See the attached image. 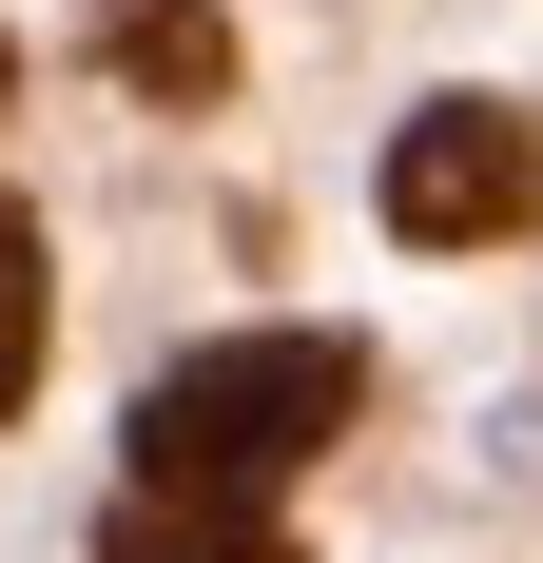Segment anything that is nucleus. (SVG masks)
<instances>
[{"mask_svg":"<svg viewBox=\"0 0 543 563\" xmlns=\"http://www.w3.org/2000/svg\"><path fill=\"white\" fill-rule=\"evenodd\" d=\"M98 563H311V544H291L253 486H117Z\"/></svg>","mask_w":543,"mask_h":563,"instance_id":"obj_3","label":"nucleus"},{"mask_svg":"<svg viewBox=\"0 0 543 563\" xmlns=\"http://www.w3.org/2000/svg\"><path fill=\"white\" fill-rule=\"evenodd\" d=\"M369 408V350L350 331H233V350H175L156 389H136V486H291Z\"/></svg>","mask_w":543,"mask_h":563,"instance_id":"obj_1","label":"nucleus"},{"mask_svg":"<svg viewBox=\"0 0 543 563\" xmlns=\"http://www.w3.org/2000/svg\"><path fill=\"white\" fill-rule=\"evenodd\" d=\"M0 78H20V40H0Z\"/></svg>","mask_w":543,"mask_h":563,"instance_id":"obj_6","label":"nucleus"},{"mask_svg":"<svg viewBox=\"0 0 543 563\" xmlns=\"http://www.w3.org/2000/svg\"><path fill=\"white\" fill-rule=\"evenodd\" d=\"M40 311H58V273H40V214H0V428H20V389H40Z\"/></svg>","mask_w":543,"mask_h":563,"instance_id":"obj_5","label":"nucleus"},{"mask_svg":"<svg viewBox=\"0 0 543 563\" xmlns=\"http://www.w3.org/2000/svg\"><path fill=\"white\" fill-rule=\"evenodd\" d=\"M388 233H408V253H505V233H543V117L524 98H428L388 136Z\"/></svg>","mask_w":543,"mask_h":563,"instance_id":"obj_2","label":"nucleus"},{"mask_svg":"<svg viewBox=\"0 0 543 563\" xmlns=\"http://www.w3.org/2000/svg\"><path fill=\"white\" fill-rule=\"evenodd\" d=\"M98 40H117V78H136V98H175V117L233 98V20H214V0H117Z\"/></svg>","mask_w":543,"mask_h":563,"instance_id":"obj_4","label":"nucleus"}]
</instances>
